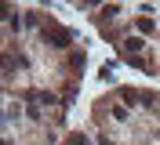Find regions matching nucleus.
<instances>
[{
	"instance_id": "obj_1",
	"label": "nucleus",
	"mask_w": 160,
	"mask_h": 145,
	"mask_svg": "<svg viewBox=\"0 0 160 145\" xmlns=\"http://www.w3.org/2000/svg\"><path fill=\"white\" fill-rule=\"evenodd\" d=\"M44 36L51 40V44H55V47H66V44H69V29H44Z\"/></svg>"
},
{
	"instance_id": "obj_2",
	"label": "nucleus",
	"mask_w": 160,
	"mask_h": 145,
	"mask_svg": "<svg viewBox=\"0 0 160 145\" xmlns=\"http://www.w3.org/2000/svg\"><path fill=\"white\" fill-rule=\"evenodd\" d=\"M142 47H146V44H142V40H138V36H128V40H124V44H120V51H124V55H131V58L138 55V51H142Z\"/></svg>"
}]
</instances>
